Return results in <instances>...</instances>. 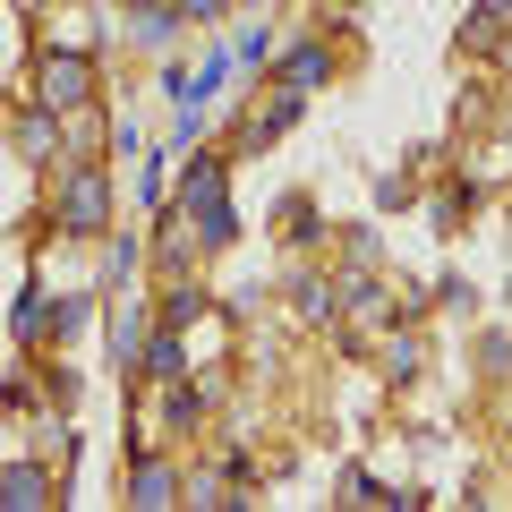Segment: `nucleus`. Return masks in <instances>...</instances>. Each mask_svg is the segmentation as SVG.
Listing matches in <instances>:
<instances>
[{
    "instance_id": "nucleus-15",
    "label": "nucleus",
    "mask_w": 512,
    "mask_h": 512,
    "mask_svg": "<svg viewBox=\"0 0 512 512\" xmlns=\"http://www.w3.org/2000/svg\"><path fill=\"white\" fill-rule=\"evenodd\" d=\"M171 9H180V18H188V26H214V18H222V9H231V0H171Z\"/></svg>"
},
{
    "instance_id": "nucleus-4",
    "label": "nucleus",
    "mask_w": 512,
    "mask_h": 512,
    "mask_svg": "<svg viewBox=\"0 0 512 512\" xmlns=\"http://www.w3.org/2000/svg\"><path fill=\"white\" fill-rule=\"evenodd\" d=\"M146 350H154V316H146V308H120V325H111V367H120V376H137V367H146Z\"/></svg>"
},
{
    "instance_id": "nucleus-14",
    "label": "nucleus",
    "mask_w": 512,
    "mask_h": 512,
    "mask_svg": "<svg viewBox=\"0 0 512 512\" xmlns=\"http://www.w3.org/2000/svg\"><path fill=\"white\" fill-rule=\"evenodd\" d=\"M94 308V299H52V308H43V333H52V342H60V333H77V316H86Z\"/></svg>"
},
{
    "instance_id": "nucleus-2",
    "label": "nucleus",
    "mask_w": 512,
    "mask_h": 512,
    "mask_svg": "<svg viewBox=\"0 0 512 512\" xmlns=\"http://www.w3.org/2000/svg\"><path fill=\"white\" fill-rule=\"evenodd\" d=\"M180 188H188V239H205V248H222V239L239 231V222H231V205H222V154H197Z\"/></svg>"
},
{
    "instance_id": "nucleus-18",
    "label": "nucleus",
    "mask_w": 512,
    "mask_h": 512,
    "mask_svg": "<svg viewBox=\"0 0 512 512\" xmlns=\"http://www.w3.org/2000/svg\"><path fill=\"white\" fill-rule=\"evenodd\" d=\"M239 9H265V0H239Z\"/></svg>"
},
{
    "instance_id": "nucleus-6",
    "label": "nucleus",
    "mask_w": 512,
    "mask_h": 512,
    "mask_svg": "<svg viewBox=\"0 0 512 512\" xmlns=\"http://www.w3.org/2000/svg\"><path fill=\"white\" fill-rule=\"evenodd\" d=\"M0 504H18V512L52 504V470H43V461H9V470H0Z\"/></svg>"
},
{
    "instance_id": "nucleus-9",
    "label": "nucleus",
    "mask_w": 512,
    "mask_h": 512,
    "mask_svg": "<svg viewBox=\"0 0 512 512\" xmlns=\"http://www.w3.org/2000/svg\"><path fill=\"white\" fill-rule=\"evenodd\" d=\"M146 367H154V376H163V384H180V376H188V350H180V325H154V350H146Z\"/></svg>"
},
{
    "instance_id": "nucleus-17",
    "label": "nucleus",
    "mask_w": 512,
    "mask_h": 512,
    "mask_svg": "<svg viewBox=\"0 0 512 512\" xmlns=\"http://www.w3.org/2000/svg\"><path fill=\"white\" fill-rule=\"evenodd\" d=\"M18 9H52V0H18Z\"/></svg>"
},
{
    "instance_id": "nucleus-8",
    "label": "nucleus",
    "mask_w": 512,
    "mask_h": 512,
    "mask_svg": "<svg viewBox=\"0 0 512 512\" xmlns=\"http://www.w3.org/2000/svg\"><path fill=\"white\" fill-rule=\"evenodd\" d=\"M325 69H333L325 43H291V60H282V86H291V94H316V86H325Z\"/></svg>"
},
{
    "instance_id": "nucleus-16",
    "label": "nucleus",
    "mask_w": 512,
    "mask_h": 512,
    "mask_svg": "<svg viewBox=\"0 0 512 512\" xmlns=\"http://www.w3.org/2000/svg\"><path fill=\"white\" fill-rule=\"evenodd\" d=\"M120 9H163V0H120Z\"/></svg>"
},
{
    "instance_id": "nucleus-1",
    "label": "nucleus",
    "mask_w": 512,
    "mask_h": 512,
    "mask_svg": "<svg viewBox=\"0 0 512 512\" xmlns=\"http://www.w3.org/2000/svg\"><path fill=\"white\" fill-rule=\"evenodd\" d=\"M111 214H120V188H111V171H94V163H77L69 180H60V197H52V231H69V239L111 231Z\"/></svg>"
},
{
    "instance_id": "nucleus-11",
    "label": "nucleus",
    "mask_w": 512,
    "mask_h": 512,
    "mask_svg": "<svg viewBox=\"0 0 512 512\" xmlns=\"http://www.w3.org/2000/svg\"><path fill=\"white\" fill-rule=\"evenodd\" d=\"M163 419H171V427H197V419H205V393H197V384H188V376L171 384V402H163Z\"/></svg>"
},
{
    "instance_id": "nucleus-5",
    "label": "nucleus",
    "mask_w": 512,
    "mask_h": 512,
    "mask_svg": "<svg viewBox=\"0 0 512 512\" xmlns=\"http://www.w3.org/2000/svg\"><path fill=\"white\" fill-rule=\"evenodd\" d=\"M9 137H18V154L26 163H60V146H69V137H60V111L43 103V111H26L18 128H9Z\"/></svg>"
},
{
    "instance_id": "nucleus-7",
    "label": "nucleus",
    "mask_w": 512,
    "mask_h": 512,
    "mask_svg": "<svg viewBox=\"0 0 512 512\" xmlns=\"http://www.w3.org/2000/svg\"><path fill=\"white\" fill-rule=\"evenodd\" d=\"M180 495H188V478L171 461H137L128 470V504H180Z\"/></svg>"
},
{
    "instance_id": "nucleus-3",
    "label": "nucleus",
    "mask_w": 512,
    "mask_h": 512,
    "mask_svg": "<svg viewBox=\"0 0 512 512\" xmlns=\"http://www.w3.org/2000/svg\"><path fill=\"white\" fill-rule=\"evenodd\" d=\"M35 94L60 111V120H69V111H86V103H94V60H86V52H43Z\"/></svg>"
},
{
    "instance_id": "nucleus-13",
    "label": "nucleus",
    "mask_w": 512,
    "mask_h": 512,
    "mask_svg": "<svg viewBox=\"0 0 512 512\" xmlns=\"http://www.w3.org/2000/svg\"><path fill=\"white\" fill-rule=\"evenodd\" d=\"M231 478H222V470H197V478H188V504H231Z\"/></svg>"
},
{
    "instance_id": "nucleus-10",
    "label": "nucleus",
    "mask_w": 512,
    "mask_h": 512,
    "mask_svg": "<svg viewBox=\"0 0 512 512\" xmlns=\"http://www.w3.org/2000/svg\"><path fill=\"white\" fill-rule=\"evenodd\" d=\"M512 26V0H487V9H470V26H461V43H470V52H487L495 35H504Z\"/></svg>"
},
{
    "instance_id": "nucleus-12",
    "label": "nucleus",
    "mask_w": 512,
    "mask_h": 512,
    "mask_svg": "<svg viewBox=\"0 0 512 512\" xmlns=\"http://www.w3.org/2000/svg\"><path fill=\"white\" fill-rule=\"evenodd\" d=\"M265 60H274V35H265V26H256V35H239V43H231V69H265Z\"/></svg>"
}]
</instances>
